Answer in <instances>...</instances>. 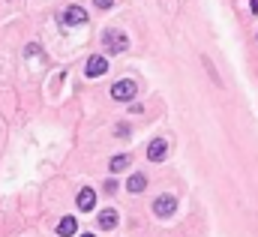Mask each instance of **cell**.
Segmentation results:
<instances>
[{"label": "cell", "mask_w": 258, "mask_h": 237, "mask_svg": "<svg viewBox=\"0 0 258 237\" xmlns=\"http://www.w3.org/2000/svg\"><path fill=\"white\" fill-rule=\"evenodd\" d=\"M81 237H93V234H81Z\"/></svg>", "instance_id": "15"}, {"label": "cell", "mask_w": 258, "mask_h": 237, "mask_svg": "<svg viewBox=\"0 0 258 237\" xmlns=\"http://www.w3.org/2000/svg\"><path fill=\"white\" fill-rule=\"evenodd\" d=\"M249 6H252V12L258 15V0H249Z\"/></svg>", "instance_id": "14"}, {"label": "cell", "mask_w": 258, "mask_h": 237, "mask_svg": "<svg viewBox=\"0 0 258 237\" xmlns=\"http://www.w3.org/2000/svg\"><path fill=\"white\" fill-rule=\"evenodd\" d=\"M93 3H96L99 9H111V6H114V0H93Z\"/></svg>", "instance_id": "12"}, {"label": "cell", "mask_w": 258, "mask_h": 237, "mask_svg": "<svg viewBox=\"0 0 258 237\" xmlns=\"http://www.w3.org/2000/svg\"><path fill=\"white\" fill-rule=\"evenodd\" d=\"M78 231V222H75V216H63L60 222H57V237H72Z\"/></svg>", "instance_id": "8"}, {"label": "cell", "mask_w": 258, "mask_h": 237, "mask_svg": "<svg viewBox=\"0 0 258 237\" xmlns=\"http://www.w3.org/2000/svg\"><path fill=\"white\" fill-rule=\"evenodd\" d=\"M75 204H78V210H81V213L93 210V207H96V192H93V189H87V186H81V192L75 195Z\"/></svg>", "instance_id": "7"}, {"label": "cell", "mask_w": 258, "mask_h": 237, "mask_svg": "<svg viewBox=\"0 0 258 237\" xmlns=\"http://www.w3.org/2000/svg\"><path fill=\"white\" fill-rule=\"evenodd\" d=\"M126 165H129V156H126V153H120V156H114V159H111V165H108V168H111V174H120Z\"/></svg>", "instance_id": "11"}, {"label": "cell", "mask_w": 258, "mask_h": 237, "mask_svg": "<svg viewBox=\"0 0 258 237\" xmlns=\"http://www.w3.org/2000/svg\"><path fill=\"white\" fill-rule=\"evenodd\" d=\"M84 21H87V9H84V6H78V3L66 6V12H63V24H66V27H78V24H84Z\"/></svg>", "instance_id": "3"}, {"label": "cell", "mask_w": 258, "mask_h": 237, "mask_svg": "<svg viewBox=\"0 0 258 237\" xmlns=\"http://www.w3.org/2000/svg\"><path fill=\"white\" fill-rule=\"evenodd\" d=\"M114 225H117V210H114V207H108V210H102V213H99V228L111 231Z\"/></svg>", "instance_id": "9"}, {"label": "cell", "mask_w": 258, "mask_h": 237, "mask_svg": "<svg viewBox=\"0 0 258 237\" xmlns=\"http://www.w3.org/2000/svg\"><path fill=\"white\" fill-rule=\"evenodd\" d=\"M105 72H108L105 54H93V57L87 60V66H84V75H87V78H99V75H105Z\"/></svg>", "instance_id": "4"}, {"label": "cell", "mask_w": 258, "mask_h": 237, "mask_svg": "<svg viewBox=\"0 0 258 237\" xmlns=\"http://www.w3.org/2000/svg\"><path fill=\"white\" fill-rule=\"evenodd\" d=\"M105 192H117V183L114 180H105Z\"/></svg>", "instance_id": "13"}, {"label": "cell", "mask_w": 258, "mask_h": 237, "mask_svg": "<svg viewBox=\"0 0 258 237\" xmlns=\"http://www.w3.org/2000/svg\"><path fill=\"white\" fill-rule=\"evenodd\" d=\"M168 156V141L165 138H153L150 144H147V159L150 162H162Z\"/></svg>", "instance_id": "5"}, {"label": "cell", "mask_w": 258, "mask_h": 237, "mask_svg": "<svg viewBox=\"0 0 258 237\" xmlns=\"http://www.w3.org/2000/svg\"><path fill=\"white\" fill-rule=\"evenodd\" d=\"M144 186H147V177H144V174H132V177L126 180V189H129V192H144Z\"/></svg>", "instance_id": "10"}, {"label": "cell", "mask_w": 258, "mask_h": 237, "mask_svg": "<svg viewBox=\"0 0 258 237\" xmlns=\"http://www.w3.org/2000/svg\"><path fill=\"white\" fill-rule=\"evenodd\" d=\"M153 213H156V216H171V213H177V198H174V195H159V198L153 201Z\"/></svg>", "instance_id": "6"}, {"label": "cell", "mask_w": 258, "mask_h": 237, "mask_svg": "<svg viewBox=\"0 0 258 237\" xmlns=\"http://www.w3.org/2000/svg\"><path fill=\"white\" fill-rule=\"evenodd\" d=\"M102 45H105V54H123L129 48V36L117 27H108L102 33Z\"/></svg>", "instance_id": "1"}, {"label": "cell", "mask_w": 258, "mask_h": 237, "mask_svg": "<svg viewBox=\"0 0 258 237\" xmlns=\"http://www.w3.org/2000/svg\"><path fill=\"white\" fill-rule=\"evenodd\" d=\"M135 93H138V87H135V81H129V78H123V81H117L111 87V99H117V102H132Z\"/></svg>", "instance_id": "2"}]
</instances>
